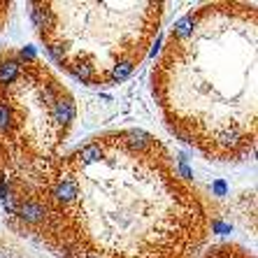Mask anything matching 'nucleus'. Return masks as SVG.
Returning <instances> with one entry per match:
<instances>
[{"label":"nucleus","mask_w":258,"mask_h":258,"mask_svg":"<svg viewBox=\"0 0 258 258\" xmlns=\"http://www.w3.org/2000/svg\"><path fill=\"white\" fill-rule=\"evenodd\" d=\"M10 10H12V5L5 3V0H0V30H3V26H5L7 19H10Z\"/></svg>","instance_id":"423d86ee"},{"label":"nucleus","mask_w":258,"mask_h":258,"mask_svg":"<svg viewBox=\"0 0 258 258\" xmlns=\"http://www.w3.org/2000/svg\"><path fill=\"white\" fill-rule=\"evenodd\" d=\"M77 105L63 79L28 49H0V200L12 205L63 156Z\"/></svg>","instance_id":"7ed1b4c3"},{"label":"nucleus","mask_w":258,"mask_h":258,"mask_svg":"<svg viewBox=\"0 0 258 258\" xmlns=\"http://www.w3.org/2000/svg\"><path fill=\"white\" fill-rule=\"evenodd\" d=\"M5 212L58 258H196L212 228L186 168L138 128L79 142Z\"/></svg>","instance_id":"f257e3e1"},{"label":"nucleus","mask_w":258,"mask_h":258,"mask_svg":"<svg viewBox=\"0 0 258 258\" xmlns=\"http://www.w3.org/2000/svg\"><path fill=\"white\" fill-rule=\"evenodd\" d=\"M165 3L93 0L33 3L30 19L56 66L86 86L102 89L128 79L149 56Z\"/></svg>","instance_id":"20e7f679"},{"label":"nucleus","mask_w":258,"mask_h":258,"mask_svg":"<svg viewBox=\"0 0 258 258\" xmlns=\"http://www.w3.org/2000/svg\"><path fill=\"white\" fill-rule=\"evenodd\" d=\"M196 258H256V256L242 244L221 242V244H214V246H210V249L200 251Z\"/></svg>","instance_id":"39448f33"},{"label":"nucleus","mask_w":258,"mask_h":258,"mask_svg":"<svg viewBox=\"0 0 258 258\" xmlns=\"http://www.w3.org/2000/svg\"><path fill=\"white\" fill-rule=\"evenodd\" d=\"M151 91L168 131L200 156L242 163L256 151L258 12L207 3L170 28Z\"/></svg>","instance_id":"f03ea898"}]
</instances>
